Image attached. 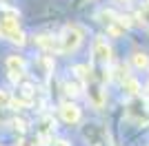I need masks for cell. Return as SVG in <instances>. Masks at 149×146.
Wrapping results in <instances>:
<instances>
[{"mask_svg": "<svg viewBox=\"0 0 149 146\" xmlns=\"http://www.w3.org/2000/svg\"><path fill=\"white\" fill-rule=\"evenodd\" d=\"M80 44H82V31L78 29V27L69 24V27L62 29L60 38H58V51H62V53H74Z\"/></svg>", "mask_w": 149, "mask_h": 146, "instance_id": "obj_1", "label": "cell"}, {"mask_svg": "<svg viewBox=\"0 0 149 146\" xmlns=\"http://www.w3.org/2000/svg\"><path fill=\"white\" fill-rule=\"evenodd\" d=\"M60 117L67 122V124H76V122L80 120V109L71 102H62L60 104Z\"/></svg>", "mask_w": 149, "mask_h": 146, "instance_id": "obj_4", "label": "cell"}, {"mask_svg": "<svg viewBox=\"0 0 149 146\" xmlns=\"http://www.w3.org/2000/svg\"><path fill=\"white\" fill-rule=\"evenodd\" d=\"M89 100H91L96 106H102V102H105V93L100 91V86L98 84H89Z\"/></svg>", "mask_w": 149, "mask_h": 146, "instance_id": "obj_5", "label": "cell"}, {"mask_svg": "<svg viewBox=\"0 0 149 146\" xmlns=\"http://www.w3.org/2000/svg\"><path fill=\"white\" fill-rule=\"evenodd\" d=\"M2 36H5V38H9V40H11V42H16V44H25V33H22L20 29H11V31H5Z\"/></svg>", "mask_w": 149, "mask_h": 146, "instance_id": "obj_8", "label": "cell"}, {"mask_svg": "<svg viewBox=\"0 0 149 146\" xmlns=\"http://www.w3.org/2000/svg\"><path fill=\"white\" fill-rule=\"evenodd\" d=\"M123 89H125L127 93H129V95H138V93H140V84H138V82H136L134 78L123 80Z\"/></svg>", "mask_w": 149, "mask_h": 146, "instance_id": "obj_7", "label": "cell"}, {"mask_svg": "<svg viewBox=\"0 0 149 146\" xmlns=\"http://www.w3.org/2000/svg\"><path fill=\"white\" fill-rule=\"evenodd\" d=\"M131 62H134L136 69H147L149 67V55L143 53V51H136V53L131 55Z\"/></svg>", "mask_w": 149, "mask_h": 146, "instance_id": "obj_6", "label": "cell"}, {"mask_svg": "<svg viewBox=\"0 0 149 146\" xmlns=\"http://www.w3.org/2000/svg\"><path fill=\"white\" fill-rule=\"evenodd\" d=\"M16 128L25 131V128H27V122H25V120H16Z\"/></svg>", "mask_w": 149, "mask_h": 146, "instance_id": "obj_13", "label": "cell"}, {"mask_svg": "<svg viewBox=\"0 0 149 146\" xmlns=\"http://www.w3.org/2000/svg\"><path fill=\"white\" fill-rule=\"evenodd\" d=\"M74 71L78 73V78H80V80H85V82L89 80V75H87V67H82V64H78V67H76Z\"/></svg>", "mask_w": 149, "mask_h": 146, "instance_id": "obj_11", "label": "cell"}, {"mask_svg": "<svg viewBox=\"0 0 149 146\" xmlns=\"http://www.w3.org/2000/svg\"><path fill=\"white\" fill-rule=\"evenodd\" d=\"M18 146H36V144H31L29 140H22V142H18Z\"/></svg>", "mask_w": 149, "mask_h": 146, "instance_id": "obj_14", "label": "cell"}, {"mask_svg": "<svg viewBox=\"0 0 149 146\" xmlns=\"http://www.w3.org/2000/svg\"><path fill=\"white\" fill-rule=\"evenodd\" d=\"M36 42L40 44V47H42V49H58V47H56L58 38H56V40H54V38H49V36H38V38H36Z\"/></svg>", "mask_w": 149, "mask_h": 146, "instance_id": "obj_9", "label": "cell"}, {"mask_svg": "<svg viewBox=\"0 0 149 146\" xmlns=\"http://www.w3.org/2000/svg\"><path fill=\"white\" fill-rule=\"evenodd\" d=\"M116 2H129V0H116Z\"/></svg>", "mask_w": 149, "mask_h": 146, "instance_id": "obj_15", "label": "cell"}, {"mask_svg": "<svg viewBox=\"0 0 149 146\" xmlns=\"http://www.w3.org/2000/svg\"><path fill=\"white\" fill-rule=\"evenodd\" d=\"M9 102H11V97L7 95V91H2V89H0V109H2L5 104H9Z\"/></svg>", "mask_w": 149, "mask_h": 146, "instance_id": "obj_12", "label": "cell"}, {"mask_svg": "<svg viewBox=\"0 0 149 146\" xmlns=\"http://www.w3.org/2000/svg\"><path fill=\"white\" fill-rule=\"evenodd\" d=\"M111 44L107 42V38L98 36L96 40H93V60L98 62V64H111Z\"/></svg>", "mask_w": 149, "mask_h": 146, "instance_id": "obj_2", "label": "cell"}, {"mask_svg": "<svg viewBox=\"0 0 149 146\" xmlns=\"http://www.w3.org/2000/svg\"><path fill=\"white\" fill-rule=\"evenodd\" d=\"M0 36H2V27H0Z\"/></svg>", "mask_w": 149, "mask_h": 146, "instance_id": "obj_16", "label": "cell"}, {"mask_svg": "<svg viewBox=\"0 0 149 146\" xmlns=\"http://www.w3.org/2000/svg\"><path fill=\"white\" fill-rule=\"evenodd\" d=\"M25 67H27L25 58H20V55H9L7 58V69H9L13 80H20V75L25 73Z\"/></svg>", "mask_w": 149, "mask_h": 146, "instance_id": "obj_3", "label": "cell"}, {"mask_svg": "<svg viewBox=\"0 0 149 146\" xmlns=\"http://www.w3.org/2000/svg\"><path fill=\"white\" fill-rule=\"evenodd\" d=\"M138 16H140V20H143L145 24L149 27V0L145 2L143 7H140V11H138Z\"/></svg>", "mask_w": 149, "mask_h": 146, "instance_id": "obj_10", "label": "cell"}]
</instances>
